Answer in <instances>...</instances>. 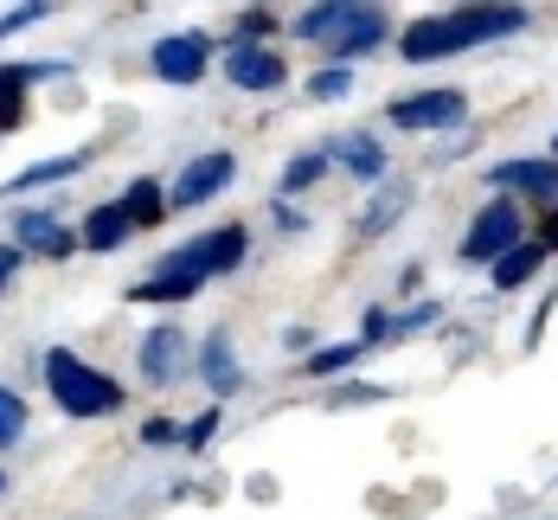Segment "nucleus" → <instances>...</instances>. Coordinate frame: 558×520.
<instances>
[{"label":"nucleus","instance_id":"nucleus-1","mask_svg":"<svg viewBox=\"0 0 558 520\" xmlns=\"http://www.w3.org/2000/svg\"><path fill=\"white\" fill-rule=\"evenodd\" d=\"M39 379H46V399L71 424H97V418H116L129 404V386L116 373H104V366H90L84 353H71V347H46L39 353Z\"/></svg>","mask_w":558,"mask_h":520},{"label":"nucleus","instance_id":"nucleus-2","mask_svg":"<svg viewBox=\"0 0 558 520\" xmlns=\"http://www.w3.org/2000/svg\"><path fill=\"white\" fill-rule=\"evenodd\" d=\"M533 238V213L520 206V199H507V193H488V206L469 219L462 231V244H456V257L462 264H475V270H495L513 244H526Z\"/></svg>","mask_w":558,"mask_h":520},{"label":"nucleus","instance_id":"nucleus-3","mask_svg":"<svg viewBox=\"0 0 558 520\" xmlns=\"http://www.w3.org/2000/svg\"><path fill=\"white\" fill-rule=\"evenodd\" d=\"M386 122L398 135H449L469 122V90L462 84H417V90H398L386 104Z\"/></svg>","mask_w":558,"mask_h":520},{"label":"nucleus","instance_id":"nucleus-4","mask_svg":"<svg viewBox=\"0 0 558 520\" xmlns=\"http://www.w3.org/2000/svg\"><path fill=\"white\" fill-rule=\"evenodd\" d=\"M213 71H219V46H213L206 26H180V33H161L148 46V77L168 84V90H186V84H199Z\"/></svg>","mask_w":558,"mask_h":520},{"label":"nucleus","instance_id":"nucleus-5","mask_svg":"<svg viewBox=\"0 0 558 520\" xmlns=\"http://www.w3.org/2000/svg\"><path fill=\"white\" fill-rule=\"evenodd\" d=\"M206 283H213V277H206L199 238H186V244L161 251V257H155V270H148V277H135L122 295H129V302H161V309H173V302H193Z\"/></svg>","mask_w":558,"mask_h":520},{"label":"nucleus","instance_id":"nucleus-6","mask_svg":"<svg viewBox=\"0 0 558 520\" xmlns=\"http://www.w3.org/2000/svg\"><path fill=\"white\" fill-rule=\"evenodd\" d=\"M193 335L180 328V322H148L142 328V341H135V379L142 386H155V392H168V386H180L186 373H193Z\"/></svg>","mask_w":558,"mask_h":520},{"label":"nucleus","instance_id":"nucleus-7","mask_svg":"<svg viewBox=\"0 0 558 520\" xmlns=\"http://www.w3.org/2000/svg\"><path fill=\"white\" fill-rule=\"evenodd\" d=\"M482 180H488V193L520 199L526 213H553L558 206V161L553 155H507V161H495Z\"/></svg>","mask_w":558,"mask_h":520},{"label":"nucleus","instance_id":"nucleus-8","mask_svg":"<svg viewBox=\"0 0 558 520\" xmlns=\"http://www.w3.org/2000/svg\"><path fill=\"white\" fill-rule=\"evenodd\" d=\"M231 180H238V155H231V148L193 155V161L168 180V213H199V206H213L219 193H231Z\"/></svg>","mask_w":558,"mask_h":520},{"label":"nucleus","instance_id":"nucleus-9","mask_svg":"<svg viewBox=\"0 0 558 520\" xmlns=\"http://www.w3.org/2000/svg\"><path fill=\"white\" fill-rule=\"evenodd\" d=\"M219 77L238 97H277V90H289V58L277 46H225Z\"/></svg>","mask_w":558,"mask_h":520},{"label":"nucleus","instance_id":"nucleus-10","mask_svg":"<svg viewBox=\"0 0 558 520\" xmlns=\"http://www.w3.org/2000/svg\"><path fill=\"white\" fill-rule=\"evenodd\" d=\"M7 244H20L26 257H52V264H64L71 251H84V238L64 226L52 206H13L7 213Z\"/></svg>","mask_w":558,"mask_h":520},{"label":"nucleus","instance_id":"nucleus-11","mask_svg":"<svg viewBox=\"0 0 558 520\" xmlns=\"http://www.w3.org/2000/svg\"><path fill=\"white\" fill-rule=\"evenodd\" d=\"M193 373H199V386L213 392V404L238 399V392L251 386V373H244V360H238V335H231L225 322L199 335V347H193Z\"/></svg>","mask_w":558,"mask_h":520},{"label":"nucleus","instance_id":"nucleus-12","mask_svg":"<svg viewBox=\"0 0 558 520\" xmlns=\"http://www.w3.org/2000/svg\"><path fill=\"white\" fill-rule=\"evenodd\" d=\"M391 39H398V20H391V7L353 0V7H347V26L328 39V64H360V58H373L379 46H391Z\"/></svg>","mask_w":558,"mask_h":520},{"label":"nucleus","instance_id":"nucleus-13","mask_svg":"<svg viewBox=\"0 0 558 520\" xmlns=\"http://www.w3.org/2000/svg\"><path fill=\"white\" fill-rule=\"evenodd\" d=\"M328 155H335V173H347L366 193L391 180V148L379 129H340V135H328Z\"/></svg>","mask_w":558,"mask_h":520},{"label":"nucleus","instance_id":"nucleus-14","mask_svg":"<svg viewBox=\"0 0 558 520\" xmlns=\"http://www.w3.org/2000/svg\"><path fill=\"white\" fill-rule=\"evenodd\" d=\"M52 77H71L64 58H20V64H0V135L26 129V90L52 84Z\"/></svg>","mask_w":558,"mask_h":520},{"label":"nucleus","instance_id":"nucleus-15","mask_svg":"<svg viewBox=\"0 0 558 520\" xmlns=\"http://www.w3.org/2000/svg\"><path fill=\"white\" fill-rule=\"evenodd\" d=\"M411 206H417V180H411V173H391L386 186H373V193H366V206L353 213V231H360V244H379V238H386V231L398 226Z\"/></svg>","mask_w":558,"mask_h":520},{"label":"nucleus","instance_id":"nucleus-16","mask_svg":"<svg viewBox=\"0 0 558 520\" xmlns=\"http://www.w3.org/2000/svg\"><path fill=\"white\" fill-rule=\"evenodd\" d=\"M199 257H206V277H238L244 257H251V219H225V226L199 231Z\"/></svg>","mask_w":558,"mask_h":520},{"label":"nucleus","instance_id":"nucleus-17","mask_svg":"<svg viewBox=\"0 0 558 520\" xmlns=\"http://www.w3.org/2000/svg\"><path fill=\"white\" fill-rule=\"evenodd\" d=\"M77 238H84V251L110 257V251H122V244L135 238V219L122 213V199H97V206L84 213V226H77Z\"/></svg>","mask_w":558,"mask_h":520},{"label":"nucleus","instance_id":"nucleus-18","mask_svg":"<svg viewBox=\"0 0 558 520\" xmlns=\"http://www.w3.org/2000/svg\"><path fill=\"white\" fill-rule=\"evenodd\" d=\"M347 7H353V0H315V7H295L282 33H289L295 46H315V52H328V39L347 26Z\"/></svg>","mask_w":558,"mask_h":520},{"label":"nucleus","instance_id":"nucleus-19","mask_svg":"<svg viewBox=\"0 0 558 520\" xmlns=\"http://www.w3.org/2000/svg\"><path fill=\"white\" fill-rule=\"evenodd\" d=\"M335 173V155H328V142H315V148H295L277 173V193L270 199H302V193H315L322 180Z\"/></svg>","mask_w":558,"mask_h":520},{"label":"nucleus","instance_id":"nucleus-20","mask_svg":"<svg viewBox=\"0 0 558 520\" xmlns=\"http://www.w3.org/2000/svg\"><path fill=\"white\" fill-rule=\"evenodd\" d=\"M539 270H546V244H539V238H526V244H513L501 264L488 270V289H495V295H520V289H533Z\"/></svg>","mask_w":558,"mask_h":520},{"label":"nucleus","instance_id":"nucleus-21","mask_svg":"<svg viewBox=\"0 0 558 520\" xmlns=\"http://www.w3.org/2000/svg\"><path fill=\"white\" fill-rule=\"evenodd\" d=\"M84 168H90V155H84V148H71V155H52V161H33L26 173H13L0 193H7V199H20V193H39V186H64V180H77Z\"/></svg>","mask_w":558,"mask_h":520},{"label":"nucleus","instance_id":"nucleus-22","mask_svg":"<svg viewBox=\"0 0 558 520\" xmlns=\"http://www.w3.org/2000/svg\"><path fill=\"white\" fill-rule=\"evenodd\" d=\"M116 199H122V213L135 219V231H155L161 219H168V186H161L155 173H135Z\"/></svg>","mask_w":558,"mask_h":520},{"label":"nucleus","instance_id":"nucleus-23","mask_svg":"<svg viewBox=\"0 0 558 520\" xmlns=\"http://www.w3.org/2000/svg\"><path fill=\"white\" fill-rule=\"evenodd\" d=\"M282 26H289V20H282L277 7H244V13H231V33H225V46H270Z\"/></svg>","mask_w":558,"mask_h":520},{"label":"nucleus","instance_id":"nucleus-24","mask_svg":"<svg viewBox=\"0 0 558 520\" xmlns=\"http://www.w3.org/2000/svg\"><path fill=\"white\" fill-rule=\"evenodd\" d=\"M353 84H360V71H353V64H322V71H308V77H302V97H308V104H347V97H353Z\"/></svg>","mask_w":558,"mask_h":520},{"label":"nucleus","instance_id":"nucleus-25","mask_svg":"<svg viewBox=\"0 0 558 520\" xmlns=\"http://www.w3.org/2000/svg\"><path fill=\"white\" fill-rule=\"evenodd\" d=\"M437 322H444V302H437V295H417L411 309L398 302V309H391V347H398V341H417V335H430Z\"/></svg>","mask_w":558,"mask_h":520},{"label":"nucleus","instance_id":"nucleus-26","mask_svg":"<svg viewBox=\"0 0 558 520\" xmlns=\"http://www.w3.org/2000/svg\"><path fill=\"white\" fill-rule=\"evenodd\" d=\"M360 360H366V347H360V335H353V341L315 347V353H308V360H302V373H308V379H340V373H353V366H360Z\"/></svg>","mask_w":558,"mask_h":520},{"label":"nucleus","instance_id":"nucleus-27","mask_svg":"<svg viewBox=\"0 0 558 520\" xmlns=\"http://www.w3.org/2000/svg\"><path fill=\"white\" fill-rule=\"evenodd\" d=\"M26 424H33V411H26V392H13V386L0 379V457L26 444Z\"/></svg>","mask_w":558,"mask_h":520},{"label":"nucleus","instance_id":"nucleus-28","mask_svg":"<svg viewBox=\"0 0 558 520\" xmlns=\"http://www.w3.org/2000/svg\"><path fill=\"white\" fill-rule=\"evenodd\" d=\"M219 424H225V404H206L199 418H186V437H180V450H213V437H219Z\"/></svg>","mask_w":558,"mask_h":520},{"label":"nucleus","instance_id":"nucleus-29","mask_svg":"<svg viewBox=\"0 0 558 520\" xmlns=\"http://www.w3.org/2000/svg\"><path fill=\"white\" fill-rule=\"evenodd\" d=\"M391 399V386H360V379H353V386H347V379H340V386H328V411H353V404H386Z\"/></svg>","mask_w":558,"mask_h":520},{"label":"nucleus","instance_id":"nucleus-30","mask_svg":"<svg viewBox=\"0 0 558 520\" xmlns=\"http://www.w3.org/2000/svg\"><path fill=\"white\" fill-rule=\"evenodd\" d=\"M360 347L373 353V347H391V309L386 302H366V315H360Z\"/></svg>","mask_w":558,"mask_h":520},{"label":"nucleus","instance_id":"nucleus-31","mask_svg":"<svg viewBox=\"0 0 558 520\" xmlns=\"http://www.w3.org/2000/svg\"><path fill=\"white\" fill-rule=\"evenodd\" d=\"M180 437H186V424H173L168 411L142 418V444H148V450H180Z\"/></svg>","mask_w":558,"mask_h":520},{"label":"nucleus","instance_id":"nucleus-32","mask_svg":"<svg viewBox=\"0 0 558 520\" xmlns=\"http://www.w3.org/2000/svg\"><path fill=\"white\" fill-rule=\"evenodd\" d=\"M39 20H52V7H39V0H26V7H13V13H0V46H7V39H20V33H33Z\"/></svg>","mask_w":558,"mask_h":520},{"label":"nucleus","instance_id":"nucleus-33","mask_svg":"<svg viewBox=\"0 0 558 520\" xmlns=\"http://www.w3.org/2000/svg\"><path fill=\"white\" fill-rule=\"evenodd\" d=\"M475 142H482V129H475V122H462V129L437 135V155H430V161H456V155H469Z\"/></svg>","mask_w":558,"mask_h":520},{"label":"nucleus","instance_id":"nucleus-34","mask_svg":"<svg viewBox=\"0 0 558 520\" xmlns=\"http://www.w3.org/2000/svg\"><path fill=\"white\" fill-rule=\"evenodd\" d=\"M264 213H270V226H277L282 238H295V231H308V213H302V206H295V199H270V206H264Z\"/></svg>","mask_w":558,"mask_h":520},{"label":"nucleus","instance_id":"nucleus-35","mask_svg":"<svg viewBox=\"0 0 558 520\" xmlns=\"http://www.w3.org/2000/svg\"><path fill=\"white\" fill-rule=\"evenodd\" d=\"M533 238L546 244V257H558V206L553 213H533Z\"/></svg>","mask_w":558,"mask_h":520},{"label":"nucleus","instance_id":"nucleus-36","mask_svg":"<svg viewBox=\"0 0 558 520\" xmlns=\"http://www.w3.org/2000/svg\"><path fill=\"white\" fill-rule=\"evenodd\" d=\"M20 264H26V251H20V244H0V295L13 289V270H20Z\"/></svg>","mask_w":558,"mask_h":520},{"label":"nucleus","instance_id":"nucleus-37","mask_svg":"<svg viewBox=\"0 0 558 520\" xmlns=\"http://www.w3.org/2000/svg\"><path fill=\"white\" fill-rule=\"evenodd\" d=\"M417 289H424V264H404V270H398V295L417 302Z\"/></svg>","mask_w":558,"mask_h":520},{"label":"nucleus","instance_id":"nucleus-38","mask_svg":"<svg viewBox=\"0 0 558 520\" xmlns=\"http://www.w3.org/2000/svg\"><path fill=\"white\" fill-rule=\"evenodd\" d=\"M282 347H289V353H308V347H315V335H308V328H289V335H282Z\"/></svg>","mask_w":558,"mask_h":520},{"label":"nucleus","instance_id":"nucleus-39","mask_svg":"<svg viewBox=\"0 0 558 520\" xmlns=\"http://www.w3.org/2000/svg\"><path fill=\"white\" fill-rule=\"evenodd\" d=\"M546 155H553V161H558V135H553V148H546Z\"/></svg>","mask_w":558,"mask_h":520},{"label":"nucleus","instance_id":"nucleus-40","mask_svg":"<svg viewBox=\"0 0 558 520\" xmlns=\"http://www.w3.org/2000/svg\"><path fill=\"white\" fill-rule=\"evenodd\" d=\"M0 495H7V469H0Z\"/></svg>","mask_w":558,"mask_h":520}]
</instances>
